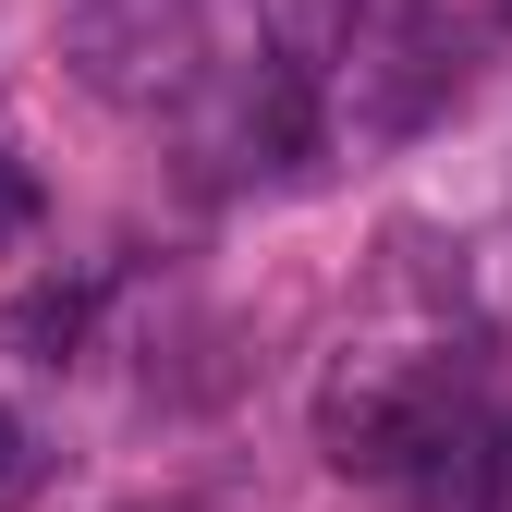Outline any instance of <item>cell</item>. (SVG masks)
I'll return each mask as SVG.
<instances>
[{
	"instance_id": "cell-1",
	"label": "cell",
	"mask_w": 512,
	"mask_h": 512,
	"mask_svg": "<svg viewBox=\"0 0 512 512\" xmlns=\"http://www.w3.org/2000/svg\"><path fill=\"white\" fill-rule=\"evenodd\" d=\"M464 427H488V415H476V378L452 354H342L317 378V452L342 476L415 488Z\"/></svg>"
},
{
	"instance_id": "cell-2",
	"label": "cell",
	"mask_w": 512,
	"mask_h": 512,
	"mask_svg": "<svg viewBox=\"0 0 512 512\" xmlns=\"http://www.w3.org/2000/svg\"><path fill=\"white\" fill-rule=\"evenodd\" d=\"M61 61L98 110H183L208 86V0H61Z\"/></svg>"
},
{
	"instance_id": "cell-3",
	"label": "cell",
	"mask_w": 512,
	"mask_h": 512,
	"mask_svg": "<svg viewBox=\"0 0 512 512\" xmlns=\"http://www.w3.org/2000/svg\"><path fill=\"white\" fill-rule=\"evenodd\" d=\"M86 330H98V269H74V281H25L13 293V317H0V342H13L25 366H74L86 354Z\"/></svg>"
},
{
	"instance_id": "cell-4",
	"label": "cell",
	"mask_w": 512,
	"mask_h": 512,
	"mask_svg": "<svg viewBox=\"0 0 512 512\" xmlns=\"http://www.w3.org/2000/svg\"><path fill=\"white\" fill-rule=\"evenodd\" d=\"M366 25V0H269V49L293 61V74H330V61L354 49Z\"/></svg>"
},
{
	"instance_id": "cell-5",
	"label": "cell",
	"mask_w": 512,
	"mask_h": 512,
	"mask_svg": "<svg viewBox=\"0 0 512 512\" xmlns=\"http://www.w3.org/2000/svg\"><path fill=\"white\" fill-rule=\"evenodd\" d=\"M25 232H37V171L0 147V244H25Z\"/></svg>"
},
{
	"instance_id": "cell-6",
	"label": "cell",
	"mask_w": 512,
	"mask_h": 512,
	"mask_svg": "<svg viewBox=\"0 0 512 512\" xmlns=\"http://www.w3.org/2000/svg\"><path fill=\"white\" fill-rule=\"evenodd\" d=\"M13 464H25V427H13V415H0V476H13Z\"/></svg>"
}]
</instances>
